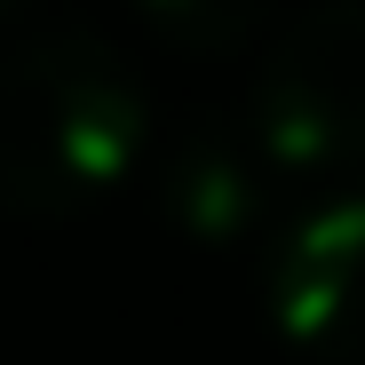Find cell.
<instances>
[{
  "mask_svg": "<svg viewBox=\"0 0 365 365\" xmlns=\"http://www.w3.org/2000/svg\"><path fill=\"white\" fill-rule=\"evenodd\" d=\"M151 96L96 32H40L0 64V207L64 222L135 175Z\"/></svg>",
  "mask_w": 365,
  "mask_h": 365,
  "instance_id": "obj_1",
  "label": "cell"
},
{
  "mask_svg": "<svg viewBox=\"0 0 365 365\" xmlns=\"http://www.w3.org/2000/svg\"><path fill=\"white\" fill-rule=\"evenodd\" d=\"M247 135L286 182H334L365 167V0L294 16L255 72Z\"/></svg>",
  "mask_w": 365,
  "mask_h": 365,
  "instance_id": "obj_2",
  "label": "cell"
},
{
  "mask_svg": "<svg viewBox=\"0 0 365 365\" xmlns=\"http://www.w3.org/2000/svg\"><path fill=\"white\" fill-rule=\"evenodd\" d=\"M262 302L294 357L365 365V191L278 222L262 255Z\"/></svg>",
  "mask_w": 365,
  "mask_h": 365,
  "instance_id": "obj_3",
  "label": "cell"
},
{
  "mask_svg": "<svg viewBox=\"0 0 365 365\" xmlns=\"http://www.w3.org/2000/svg\"><path fill=\"white\" fill-rule=\"evenodd\" d=\"M278 191H286V175L262 159L247 128H207L167 167V215L199 247H238L255 230H278Z\"/></svg>",
  "mask_w": 365,
  "mask_h": 365,
  "instance_id": "obj_4",
  "label": "cell"
},
{
  "mask_svg": "<svg viewBox=\"0 0 365 365\" xmlns=\"http://www.w3.org/2000/svg\"><path fill=\"white\" fill-rule=\"evenodd\" d=\"M159 24V40L191 48V56H230L270 24V0H135Z\"/></svg>",
  "mask_w": 365,
  "mask_h": 365,
  "instance_id": "obj_5",
  "label": "cell"
},
{
  "mask_svg": "<svg viewBox=\"0 0 365 365\" xmlns=\"http://www.w3.org/2000/svg\"><path fill=\"white\" fill-rule=\"evenodd\" d=\"M32 9V0H0V24H9V16H24Z\"/></svg>",
  "mask_w": 365,
  "mask_h": 365,
  "instance_id": "obj_6",
  "label": "cell"
}]
</instances>
